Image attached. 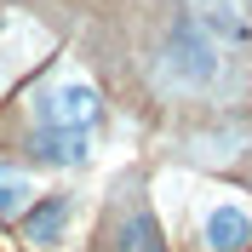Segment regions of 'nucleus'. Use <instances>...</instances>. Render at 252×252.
<instances>
[{"label":"nucleus","instance_id":"nucleus-1","mask_svg":"<svg viewBox=\"0 0 252 252\" xmlns=\"http://www.w3.org/2000/svg\"><path fill=\"white\" fill-rule=\"evenodd\" d=\"M155 75H160L166 92H212V86L223 80V52L201 34L195 17H184V23H172V34L160 40Z\"/></svg>","mask_w":252,"mask_h":252},{"label":"nucleus","instance_id":"nucleus-2","mask_svg":"<svg viewBox=\"0 0 252 252\" xmlns=\"http://www.w3.org/2000/svg\"><path fill=\"white\" fill-rule=\"evenodd\" d=\"M29 109H34V121L40 126H58V132H92L97 126V115H103V97H97V86L86 75H52V80H40L29 92Z\"/></svg>","mask_w":252,"mask_h":252},{"label":"nucleus","instance_id":"nucleus-3","mask_svg":"<svg viewBox=\"0 0 252 252\" xmlns=\"http://www.w3.org/2000/svg\"><path fill=\"white\" fill-rule=\"evenodd\" d=\"M201 247L206 252H247L252 247V206L235 189H218L201 206Z\"/></svg>","mask_w":252,"mask_h":252},{"label":"nucleus","instance_id":"nucleus-4","mask_svg":"<svg viewBox=\"0 0 252 252\" xmlns=\"http://www.w3.org/2000/svg\"><path fill=\"white\" fill-rule=\"evenodd\" d=\"M195 23L218 52H252V6L247 0H195Z\"/></svg>","mask_w":252,"mask_h":252},{"label":"nucleus","instance_id":"nucleus-5","mask_svg":"<svg viewBox=\"0 0 252 252\" xmlns=\"http://www.w3.org/2000/svg\"><path fill=\"white\" fill-rule=\"evenodd\" d=\"M29 155L40 166H86L92 160V132H58V126H40L29 138Z\"/></svg>","mask_w":252,"mask_h":252},{"label":"nucleus","instance_id":"nucleus-6","mask_svg":"<svg viewBox=\"0 0 252 252\" xmlns=\"http://www.w3.org/2000/svg\"><path fill=\"white\" fill-rule=\"evenodd\" d=\"M115 252H166L160 241V223L143 201H126L121 218H115Z\"/></svg>","mask_w":252,"mask_h":252},{"label":"nucleus","instance_id":"nucleus-7","mask_svg":"<svg viewBox=\"0 0 252 252\" xmlns=\"http://www.w3.org/2000/svg\"><path fill=\"white\" fill-rule=\"evenodd\" d=\"M69 223H75V201H69V195H52V201H40L34 212H23V241H29V247H58V241L69 235Z\"/></svg>","mask_w":252,"mask_h":252},{"label":"nucleus","instance_id":"nucleus-8","mask_svg":"<svg viewBox=\"0 0 252 252\" xmlns=\"http://www.w3.org/2000/svg\"><path fill=\"white\" fill-rule=\"evenodd\" d=\"M29 201H34V178L23 166H6L0 160V218H23Z\"/></svg>","mask_w":252,"mask_h":252}]
</instances>
